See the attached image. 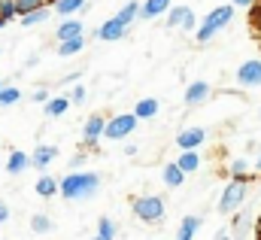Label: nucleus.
I'll return each instance as SVG.
<instances>
[{"label": "nucleus", "instance_id": "nucleus-14", "mask_svg": "<svg viewBox=\"0 0 261 240\" xmlns=\"http://www.w3.org/2000/svg\"><path fill=\"white\" fill-rule=\"evenodd\" d=\"M73 37H85V21H79V18H64V21L58 25V31H55V40L64 43V40H73Z\"/></svg>", "mask_w": 261, "mask_h": 240}, {"label": "nucleus", "instance_id": "nucleus-37", "mask_svg": "<svg viewBox=\"0 0 261 240\" xmlns=\"http://www.w3.org/2000/svg\"><path fill=\"white\" fill-rule=\"evenodd\" d=\"M79 79H82V70H76V73H70V76H64V79H61V82H64V85H70V82H73V85H76V82H79Z\"/></svg>", "mask_w": 261, "mask_h": 240}, {"label": "nucleus", "instance_id": "nucleus-21", "mask_svg": "<svg viewBox=\"0 0 261 240\" xmlns=\"http://www.w3.org/2000/svg\"><path fill=\"white\" fill-rule=\"evenodd\" d=\"M161 180L167 188H182V182H186V174L176 167V161H167L164 167H161Z\"/></svg>", "mask_w": 261, "mask_h": 240}, {"label": "nucleus", "instance_id": "nucleus-1", "mask_svg": "<svg viewBox=\"0 0 261 240\" xmlns=\"http://www.w3.org/2000/svg\"><path fill=\"white\" fill-rule=\"evenodd\" d=\"M103 185V177L94 171H70L64 180H58V195L64 201H91Z\"/></svg>", "mask_w": 261, "mask_h": 240}, {"label": "nucleus", "instance_id": "nucleus-34", "mask_svg": "<svg viewBox=\"0 0 261 240\" xmlns=\"http://www.w3.org/2000/svg\"><path fill=\"white\" fill-rule=\"evenodd\" d=\"M31 98H34V104H46V101H49V98H52V94H49V91H46V88H37V91H34V94H31Z\"/></svg>", "mask_w": 261, "mask_h": 240}, {"label": "nucleus", "instance_id": "nucleus-16", "mask_svg": "<svg viewBox=\"0 0 261 240\" xmlns=\"http://www.w3.org/2000/svg\"><path fill=\"white\" fill-rule=\"evenodd\" d=\"M28 167H31V155L21 152V149H12L9 158H6V174H9V177H18V174H24Z\"/></svg>", "mask_w": 261, "mask_h": 240}, {"label": "nucleus", "instance_id": "nucleus-27", "mask_svg": "<svg viewBox=\"0 0 261 240\" xmlns=\"http://www.w3.org/2000/svg\"><path fill=\"white\" fill-rule=\"evenodd\" d=\"M176 167L189 177V174H195L197 167H200V155L197 152H179V158H176Z\"/></svg>", "mask_w": 261, "mask_h": 240}, {"label": "nucleus", "instance_id": "nucleus-35", "mask_svg": "<svg viewBox=\"0 0 261 240\" xmlns=\"http://www.w3.org/2000/svg\"><path fill=\"white\" fill-rule=\"evenodd\" d=\"M6 222H9V204L0 201V225H6Z\"/></svg>", "mask_w": 261, "mask_h": 240}, {"label": "nucleus", "instance_id": "nucleus-5", "mask_svg": "<svg viewBox=\"0 0 261 240\" xmlns=\"http://www.w3.org/2000/svg\"><path fill=\"white\" fill-rule=\"evenodd\" d=\"M137 125H140V119H137L134 113H119V116L107 119L103 140H110V143H119V140H125V137H130V134L137 131Z\"/></svg>", "mask_w": 261, "mask_h": 240}, {"label": "nucleus", "instance_id": "nucleus-17", "mask_svg": "<svg viewBox=\"0 0 261 240\" xmlns=\"http://www.w3.org/2000/svg\"><path fill=\"white\" fill-rule=\"evenodd\" d=\"M167 9H170V0H143L140 3V18L152 21L158 15H167Z\"/></svg>", "mask_w": 261, "mask_h": 240}, {"label": "nucleus", "instance_id": "nucleus-22", "mask_svg": "<svg viewBox=\"0 0 261 240\" xmlns=\"http://www.w3.org/2000/svg\"><path fill=\"white\" fill-rule=\"evenodd\" d=\"M34 191H37L40 198H46V201H49V198H55V195H58V180H55V177H49V174H43V177L37 180V185H34Z\"/></svg>", "mask_w": 261, "mask_h": 240}, {"label": "nucleus", "instance_id": "nucleus-25", "mask_svg": "<svg viewBox=\"0 0 261 240\" xmlns=\"http://www.w3.org/2000/svg\"><path fill=\"white\" fill-rule=\"evenodd\" d=\"M49 15H52V9H49V6H40V9H34V12H28V15H18V18H21V28H34V25L49 21Z\"/></svg>", "mask_w": 261, "mask_h": 240}, {"label": "nucleus", "instance_id": "nucleus-24", "mask_svg": "<svg viewBox=\"0 0 261 240\" xmlns=\"http://www.w3.org/2000/svg\"><path fill=\"white\" fill-rule=\"evenodd\" d=\"M116 18H119V21H122L125 28H130V25H134V21L140 18V3H137V0H128V3H125V6H122L119 12H116Z\"/></svg>", "mask_w": 261, "mask_h": 240}, {"label": "nucleus", "instance_id": "nucleus-19", "mask_svg": "<svg viewBox=\"0 0 261 240\" xmlns=\"http://www.w3.org/2000/svg\"><path fill=\"white\" fill-rule=\"evenodd\" d=\"M158 113H161V101H155V98H143V101L134 104V116L137 119H155Z\"/></svg>", "mask_w": 261, "mask_h": 240}, {"label": "nucleus", "instance_id": "nucleus-42", "mask_svg": "<svg viewBox=\"0 0 261 240\" xmlns=\"http://www.w3.org/2000/svg\"><path fill=\"white\" fill-rule=\"evenodd\" d=\"M3 28H6V21H0V31H3Z\"/></svg>", "mask_w": 261, "mask_h": 240}, {"label": "nucleus", "instance_id": "nucleus-45", "mask_svg": "<svg viewBox=\"0 0 261 240\" xmlns=\"http://www.w3.org/2000/svg\"><path fill=\"white\" fill-rule=\"evenodd\" d=\"M125 3H128V0H125Z\"/></svg>", "mask_w": 261, "mask_h": 240}, {"label": "nucleus", "instance_id": "nucleus-15", "mask_svg": "<svg viewBox=\"0 0 261 240\" xmlns=\"http://www.w3.org/2000/svg\"><path fill=\"white\" fill-rule=\"evenodd\" d=\"M252 228V210H237V216H231V237L234 240H243L246 231Z\"/></svg>", "mask_w": 261, "mask_h": 240}, {"label": "nucleus", "instance_id": "nucleus-29", "mask_svg": "<svg viewBox=\"0 0 261 240\" xmlns=\"http://www.w3.org/2000/svg\"><path fill=\"white\" fill-rule=\"evenodd\" d=\"M18 101H21V88H15V85L0 88V107H15Z\"/></svg>", "mask_w": 261, "mask_h": 240}, {"label": "nucleus", "instance_id": "nucleus-8", "mask_svg": "<svg viewBox=\"0 0 261 240\" xmlns=\"http://www.w3.org/2000/svg\"><path fill=\"white\" fill-rule=\"evenodd\" d=\"M167 28H182V31H197V15L192 6H170L167 9Z\"/></svg>", "mask_w": 261, "mask_h": 240}, {"label": "nucleus", "instance_id": "nucleus-11", "mask_svg": "<svg viewBox=\"0 0 261 240\" xmlns=\"http://www.w3.org/2000/svg\"><path fill=\"white\" fill-rule=\"evenodd\" d=\"M55 158H58V146H52V143H40V146L31 152V167L40 171V174H46V167H49Z\"/></svg>", "mask_w": 261, "mask_h": 240}, {"label": "nucleus", "instance_id": "nucleus-44", "mask_svg": "<svg viewBox=\"0 0 261 240\" xmlns=\"http://www.w3.org/2000/svg\"><path fill=\"white\" fill-rule=\"evenodd\" d=\"M0 88H3V79H0Z\"/></svg>", "mask_w": 261, "mask_h": 240}, {"label": "nucleus", "instance_id": "nucleus-7", "mask_svg": "<svg viewBox=\"0 0 261 240\" xmlns=\"http://www.w3.org/2000/svg\"><path fill=\"white\" fill-rule=\"evenodd\" d=\"M128 31H130V28H125V25H122V21H119V18L113 15V18H107V21H103L100 28H94V31H91V40H103V43H119V40H125V37H128Z\"/></svg>", "mask_w": 261, "mask_h": 240}, {"label": "nucleus", "instance_id": "nucleus-13", "mask_svg": "<svg viewBox=\"0 0 261 240\" xmlns=\"http://www.w3.org/2000/svg\"><path fill=\"white\" fill-rule=\"evenodd\" d=\"M52 12L64 15V18H73L76 12H85L88 9V0H46Z\"/></svg>", "mask_w": 261, "mask_h": 240}, {"label": "nucleus", "instance_id": "nucleus-43", "mask_svg": "<svg viewBox=\"0 0 261 240\" xmlns=\"http://www.w3.org/2000/svg\"><path fill=\"white\" fill-rule=\"evenodd\" d=\"M91 240H103V237H97V234H94V237H91Z\"/></svg>", "mask_w": 261, "mask_h": 240}, {"label": "nucleus", "instance_id": "nucleus-28", "mask_svg": "<svg viewBox=\"0 0 261 240\" xmlns=\"http://www.w3.org/2000/svg\"><path fill=\"white\" fill-rule=\"evenodd\" d=\"M97 237L116 240V237H119V225H116L110 216H100V219H97Z\"/></svg>", "mask_w": 261, "mask_h": 240}, {"label": "nucleus", "instance_id": "nucleus-30", "mask_svg": "<svg viewBox=\"0 0 261 240\" xmlns=\"http://www.w3.org/2000/svg\"><path fill=\"white\" fill-rule=\"evenodd\" d=\"M67 101H70L73 107H82V104L88 101V91H85V85H79V82H76V85L70 88V94H67Z\"/></svg>", "mask_w": 261, "mask_h": 240}, {"label": "nucleus", "instance_id": "nucleus-12", "mask_svg": "<svg viewBox=\"0 0 261 240\" xmlns=\"http://www.w3.org/2000/svg\"><path fill=\"white\" fill-rule=\"evenodd\" d=\"M210 94H213L210 82L195 79V82L186 88V107H200V104H206V101H210Z\"/></svg>", "mask_w": 261, "mask_h": 240}, {"label": "nucleus", "instance_id": "nucleus-2", "mask_svg": "<svg viewBox=\"0 0 261 240\" xmlns=\"http://www.w3.org/2000/svg\"><path fill=\"white\" fill-rule=\"evenodd\" d=\"M234 21V6L231 3H222V6H216V9H210L200 21H197V31H195V40L203 46V43H210L216 34H222L228 25Z\"/></svg>", "mask_w": 261, "mask_h": 240}, {"label": "nucleus", "instance_id": "nucleus-39", "mask_svg": "<svg viewBox=\"0 0 261 240\" xmlns=\"http://www.w3.org/2000/svg\"><path fill=\"white\" fill-rule=\"evenodd\" d=\"M137 152H140V146H137V143H128V146H125V155H137Z\"/></svg>", "mask_w": 261, "mask_h": 240}, {"label": "nucleus", "instance_id": "nucleus-26", "mask_svg": "<svg viewBox=\"0 0 261 240\" xmlns=\"http://www.w3.org/2000/svg\"><path fill=\"white\" fill-rule=\"evenodd\" d=\"M52 228H55V222H52L49 213H34V216H31V231H34V234H49Z\"/></svg>", "mask_w": 261, "mask_h": 240}, {"label": "nucleus", "instance_id": "nucleus-3", "mask_svg": "<svg viewBox=\"0 0 261 240\" xmlns=\"http://www.w3.org/2000/svg\"><path fill=\"white\" fill-rule=\"evenodd\" d=\"M249 182H252V174H249V177H240V180H231L225 188H222L216 210H219L222 216L243 210V207H246V198H249Z\"/></svg>", "mask_w": 261, "mask_h": 240}, {"label": "nucleus", "instance_id": "nucleus-9", "mask_svg": "<svg viewBox=\"0 0 261 240\" xmlns=\"http://www.w3.org/2000/svg\"><path fill=\"white\" fill-rule=\"evenodd\" d=\"M103 128H107V116L103 113H94L85 119V128H82V146L85 149H94L97 140L103 137Z\"/></svg>", "mask_w": 261, "mask_h": 240}, {"label": "nucleus", "instance_id": "nucleus-23", "mask_svg": "<svg viewBox=\"0 0 261 240\" xmlns=\"http://www.w3.org/2000/svg\"><path fill=\"white\" fill-rule=\"evenodd\" d=\"M82 49H85V37H73V40H64V43H58V46H55V52H58L61 58L79 55Z\"/></svg>", "mask_w": 261, "mask_h": 240}, {"label": "nucleus", "instance_id": "nucleus-33", "mask_svg": "<svg viewBox=\"0 0 261 240\" xmlns=\"http://www.w3.org/2000/svg\"><path fill=\"white\" fill-rule=\"evenodd\" d=\"M249 21H252V28L261 31V3H255V6L249 9Z\"/></svg>", "mask_w": 261, "mask_h": 240}, {"label": "nucleus", "instance_id": "nucleus-20", "mask_svg": "<svg viewBox=\"0 0 261 240\" xmlns=\"http://www.w3.org/2000/svg\"><path fill=\"white\" fill-rule=\"evenodd\" d=\"M43 110H46V119H61L70 110V101H67V94H55V98H49L43 104Z\"/></svg>", "mask_w": 261, "mask_h": 240}, {"label": "nucleus", "instance_id": "nucleus-32", "mask_svg": "<svg viewBox=\"0 0 261 240\" xmlns=\"http://www.w3.org/2000/svg\"><path fill=\"white\" fill-rule=\"evenodd\" d=\"M246 167H249V164H246L243 158H237V161H231V164H228V171H225V174H231V180H240V177H249V171H246Z\"/></svg>", "mask_w": 261, "mask_h": 240}, {"label": "nucleus", "instance_id": "nucleus-31", "mask_svg": "<svg viewBox=\"0 0 261 240\" xmlns=\"http://www.w3.org/2000/svg\"><path fill=\"white\" fill-rule=\"evenodd\" d=\"M40 6H49V3H46V0H15V12H18V15H28V12L40 9Z\"/></svg>", "mask_w": 261, "mask_h": 240}, {"label": "nucleus", "instance_id": "nucleus-10", "mask_svg": "<svg viewBox=\"0 0 261 240\" xmlns=\"http://www.w3.org/2000/svg\"><path fill=\"white\" fill-rule=\"evenodd\" d=\"M203 143H206V131L197 128V125L182 128V131L176 134V146H179V152H197Z\"/></svg>", "mask_w": 261, "mask_h": 240}, {"label": "nucleus", "instance_id": "nucleus-6", "mask_svg": "<svg viewBox=\"0 0 261 240\" xmlns=\"http://www.w3.org/2000/svg\"><path fill=\"white\" fill-rule=\"evenodd\" d=\"M234 79H237V85H240V88H258V85H261V58L243 61V64L237 67Z\"/></svg>", "mask_w": 261, "mask_h": 240}, {"label": "nucleus", "instance_id": "nucleus-38", "mask_svg": "<svg viewBox=\"0 0 261 240\" xmlns=\"http://www.w3.org/2000/svg\"><path fill=\"white\" fill-rule=\"evenodd\" d=\"M85 164V152H79V155H73V161H70V167L76 171V167H82Z\"/></svg>", "mask_w": 261, "mask_h": 240}, {"label": "nucleus", "instance_id": "nucleus-41", "mask_svg": "<svg viewBox=\"0 0 261 240\" xmlns=\"http://www.w3.org/2000/svg\"><path fill=\"white\" fill-rule=\"evenodd\" d=\"M255 174H261V155H258V161H255Z\"/></svg>", "mask_w": 261, "mask_h": 240}, {"label": "nucleus", "instance_id": "nucleus-4", "mask_svg": "<svg viewBox=\"0 0 261 240\" xmlns=\"http://www.w3.org/2000/svg\"><path fill=\"white\" fill-rule=\"evenodd\" d=\"M130 210L143 225H161L167 219V204L161 195H140L130 201Z\"/></svg>", "mask_w": 261, "mask_h": 240}, {"label": "nucleus", "instance_id": "nucleus-18", "mask_svg": "<svg viewBox=\"0 0 261 240\" xmlns=\"http://www.w3.org/2000/svg\"><path fill=\"white\" fill-rule=\"evenodd\" d=\"M200 225H203V216H182V222H179V228H176V240H195V234L200 231Z\"/></svg>", "mask_w": 261, "mask_h": 240}, {"label": "nucleus", "instance_id": "nucleus-36", "mask_svg": "<svg viewBox=\"0 0 261 240\" xmlns=\"http://www.w3.org/2000/svg\"><path fill=\"white\" fill-rule=\"evenodd\" d=\"M255 3H261V0H231V6L237 9V6H243V9H252Z\"/></svg>", "mask_w": 261, "mask_h": 240}, {"label": "nucleus", "instance_id": "nucleus-40", "mask_svg": "<svg viewBox=\"0 0 261 240\" xmlns=\"http://www.w3.org/2000/svg\"><path fill=\"white\" fill-rule=\"evenodd\" d=\"M213 240H234V237H231V231H219Z\"/></svg>", "mask_w": 261, "mask_h": 240}]
</instances>
